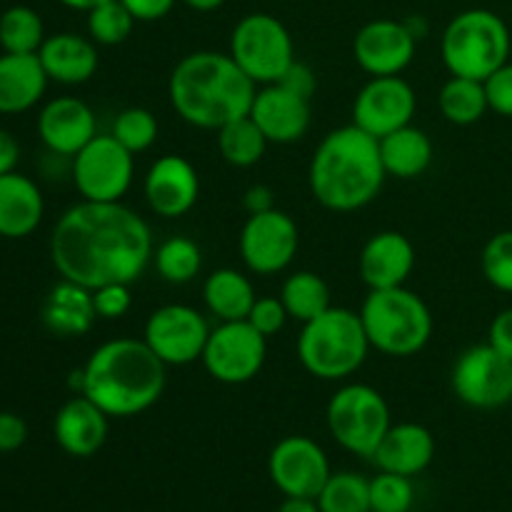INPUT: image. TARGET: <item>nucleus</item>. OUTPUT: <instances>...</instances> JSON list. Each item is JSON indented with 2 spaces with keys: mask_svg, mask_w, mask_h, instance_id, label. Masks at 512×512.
I'll return each mask as SVG.
<instances>
[{
  "mask_svg": "<svg viewBox=\"0 0 512 512\" xmlns=\"http://www.w3.org/2000/svg\"><path fill=\"white\" fill-rule=\"evenodd\" d=\"M153 253L150 225L123 200H80L60 215L50 235V260L60 278L88 290L108 283L133 285Z\"/></svg>",
  "mask_w": 512,
  "mask_h": 512,
  "instance_id": "obj_1",
  "label": "nucleus"
},
{
  "mask_svg": "<svg viewBox=\"0 0 512 512\" xmlns=\"http://www.w3.org/2000/svg\"><path fill=\"white\" fill-rule=\"evenodd\" d=\"M258 85L243 73L230 53H188L168 78V98L175 113L200 130H218L230 120L250 115Z\"/></svg>",
  "mask_w": 512,
  "mask_h": 512,
  "instance_id": "obj_2",
  "label": "nucleus"
},
{
  "mask_svg": "<svg viewBox=\"0 0 512 512\" xmlns=\"http://www.w3.org/2000/svg\"><path fill=\"white\" fill-rule=\"evenodd\" d=\"M85 398L108 418H135L153 408L168 383V365L145 340L115 338L98 345L83 368Z\"/></svg>",
  "mask_w": 512,
  "mask_h": 512,
  "instance_id": "obj_3",
  "label": "nucleus"
},
{
  "mask_svg": "<svg viewBox=\"0 0 512 512\" xmlns=\"http://www.w3.org/2000/svg\"><path fill=\"white\" fill-rule=\"evenodd\" d=\"M385 173L380 145L358 125H343L325 135L308 168L313 198L333 213H355L383 190Z\"/></svg>",
  "mask_w": 512,
  "mask_h": 512,
  "instance_id": "obj_4",
  "label": "nucleus"
},
{
  "mask_svg": "<svg viewBox=\"0 0 512 512\" xmlns=\"http://www.w3.org/2000/svg\"><path fill=\"white\" fill-rule=\"evenodd\" d=\"M370 353L360 313L330 305L318 318L303 323L298 335V360L313 378L338 383L363 368Z\"/></svg>",
  "mask_w": 512,
  "mask_h": 512,
  "instance_id": "obj_5",
  "label": "nucleus"
},
{
  "mask_svg": "<svg viewBox=\"0 0 512 512\" xmlns=\"http://www.w3.org/2000/svg\"><path fill=\"white\" fill-rule=\"evenodd\" d=\"M370 348L388 358L418 355L433 335V313L418 293L405 285L390 290H370L360 308Z\"/></svg>",
  "mask_w": 512,
  "mask_h": 512,
  "instance_id": "obj_6",
  "label": "nucleus"
},
{
  "mask_svg": "<svg viewBox=\"0 0 512 512\" xmlns=\"http://www.w3.org/2000/svg\"><path fill=\"white\" fill-rule=\"evenodd\" d=\"M440 55L450 75L485 80L508 63L510 30L493 10H465L443 30Z\"/></svg>",
  "mask_w": 512,
  "mask_h": 512,
  "instance_id": "obj_7",
  "label": "nucleus"
},
{
  "mask_svg": "<svg viewBox=\"0 0 512 512\" xmlns=\"http://www.w3.org/2000/svg\"><path fill=\"white\" fill-rule=\"evenodd\" d=\"M328 430L335 443L360 458H373L380 440L390 430V405L380 390L365 383L338 388L325 410Z\"/></svg>",
  "mask_w": 512,
  "mask_h": 512,
  "instance_id": "obj_8",
  "label": "nucleus"
},
{
  "mask_svg": "<svg viewBox=\"0 0 512 512\" xmlns=\"http://www.w3.org/2000/svg\"><path fill=\"white\" fill-rule=\"evenodd\" d=\"M230 58L255 85L278 83L295 63V45L288 28L275 15L250 13L230 35Z\"/></svg>",
  "mask_w": 512,
  "mask_h": 512,
  "instance_id": "obj_9",
  "label": "nucleus"
},
{
  "mask_svg": "<svg viewBox=\"0 0 512 512\" xmlns=\"http://www.w3.org/2000/svg\"><path fill=\"white\" fill-rule=\"evenodd\" d=\"M268 358V338L248 320H228L210 328L203 350L205 373L223 385H245L255 380Z\"/></svg>",
  "mask_w": 512,
  "mask_h": 512,
  "instance_id": "obj_10",
  "label": "nucleus"
},
{
  "mask_svg": "<svg viewBox=\"0 0 512 512\" xmlns=\"http://www.w3.org/2000/svg\"><path fill=\"white\" fill-rule=\"evenodd\" d=\"M135 178V155L110 133L95 135L73 155V183L90 203H120Z\"/></svg>",
  "mask_w": 512,
  "mask_h": 512,
  "instance_id": "obj_11",
  "label": "nucleus"
},
{
  "mask_svg": "<svg viewBox=\"0 0 512 512\" xmlns=\"http://www.w3.org/2000/svg\"><path fill=\"white\" fill-rule=\"evenodd\" d=\"M450 385L460 403L475 410H495L512 403V360L493 345H473L455 360Z\"/></svg>",
  "mask_w": 512,
  "mask_h": 512,
  "instance_id": "obj_12",
  "label": "nucleus"
},
{
  "mask_svg": "<svg viewBox=\"0 0 512 512\" xmlns=\"http://www.w3.org/2000/svg\"><path fill=\"white\" fill-rule=\"evenodd\" d=\"M210 325L195 308L183 303L160 305L148 315L143 340L168 368L198 363L208 343Z\"/></svg>",
  "mask_w": 512,
  "mask_h": 512,
  "instance_id": "obj_13",
  "label": "nucleus"
},
{
  "mask_svg": "<svg viewBox=\"0 0 512 512\" xmlns=\"http://www.w3.org/2000/svg\"><path fill=\"white\" fill-rule=\"evenodd\" d=\"M240 258L255 275H278L295 260L300 248L298 223L283 210L248 215L238 238Z\"/></svg>",
  "mask_w": 512,
  "mask_h": 512,
  "instance_id": "obj_14",
  "label": "nucleus"
},
{
  "mask_svg": "<svg viewBox=\"0 0 512 512\" xmlns=\"http://www.w3.org/2000/svg\"><path fill=\"white\" fill-rule=\"evenodd\" d=\"M268 475L285 498H315L325 488L330 460L325 450L308 435H288L268 458Z\"/></svg>",
  "mask_w": 512,
  "mask_h": 512,
  "instance_id": "obj_15",
  "label": "nucleus"
},
{
  "mask_svg": "<svg viewBox=\"0 0 512 512\" xmlns=\"http://www.w3.org/2000/svg\"><path fill=\"white\" fill-rule=\"evenodd\" d=\"M415 110L418 95L408 80L400 75L370 78L353 103V125L380 140L413 123Z\"/></svg>",
  "mask_w": 512,
  "mask_h": 512,
  "instance_id": "obj_16",
  "label": "nucleus"
},
{
  "mask_svg": "<svg viewBox=\"0 0 512 512\" xmlns=\"http://www.w3.org/2000/svg\"><path fill=\"white\" fill-rule=\"evenodd\" d=\"M418 40L403 20H370L358 30L353 40L355 63L370 75H400L415 58Z\"/></svg>",
  "mask_w": 512,
  "mask_h": 512,
  "instance_id": "obj_17",
  "label": "nucleus"
},
{
  "mask_svg": "<svg viewBox=\"0 0 512 512\" xmlns=\"http://www.w3.org/2000/svg\"><path fill=\"white\" fill-rule=\"evenodd\" d=\"M148 208L165 220L188 215L200 198L198 170L183 155H160L143 180Z\"/></svg>",
  "mask_w": 512,
  "mask_h": 512,
  "instance_id": "obj_18",
  "label": "nucleus"
},
{
  "mask_svg": "<svg viewBox=\"0 0 512 512\" xmlns=\"http://www.w3.org/2000/svg\"><path fill=\"white\" fill-rule=\"evenodd\" d=\"M38 135L53 155L73 158L98 135L93 108L73 95L48 100L38 113Z\"/></svg>",
  "mask_w": 512,
  "mask_h": 512,
  "instance_id": "obj_19",
  "label": "nucleus"
},
{
  "mask_svg": "<svg viewBox=\"0 0 512 512\" xmlns=\"http://www.w3.org/2000/svg\"><path fill=\"white\" fill-rule=\"evenodd\" d=\"M250 118L258 123L268 143L290 145L305 138L310 130V100L293 93L285 85L270 83L260 85L255 93Z\"/></svg>",
  "mask_w": 512,
  "mask_h": 512,
  "instance_id": "obj_20",
  "label": "nucleus"
},
{
  "mask_svg": "<svg viewBox=\"0 0 512 512\" xmlns=\"http://www.w3.org/2000/svg\"><path fill=\"white\" fill-rule=\"evenodd\" d=\"M415 268V248L398 230L375 233L360 253L358 270L370 290H390L408 283Z\"/></svg>",
  "mask_w": 512,
  "mask_h": 512,
  "instance_id": "obj_21",
  "label": "nucleus"
},
{
  "mask_svg": "<svg viewBox=\"0 0 512 512\" xmlns=\"http://www.w3.org/2000/svg\"><path fill=\"white\" fill-rule=\"evenodd\" d=\"M108 415L90 398L78 393L65 400L53 420L55 443L70 458H93L108 440Z\"/></svg>",
  "mask_w": 512,
  "mask_h": 512,
  "instance_id": "obj_22",
  "label": "nucleus"
},
{
  "mask_svg": "<svg viewBox=\"0 0 512 512\" xmlns=\"http://www.w3.org/2000/svg\"><path fill=\"white\" fill-rule=\"evenodd\" d=\"M43 215V190L33 178L18 170L0 175V238H28L43 223Z\"/></svg>",
  "mask_w": 512,
  "mask_h": 512,
  "instance_id": "obj_23",
  "label": "nucleus"
},
{
  "mask_svg": "<svg viewBox=\"0 0 512 512\" xmlns=\"http://www.w3.org/2000/svg\"><path fill=\"white\" fill-rule=\"evenodd\" d=\"M38 58L48 80L60 85H83L98 73V45L78 33H55L40 45Z\"/></svg>",
  "mask_w": 512,
  "mask_h": 512,
  "instance_id": "obj_24",
  "label": "nucleus"
},
{
  "mask_svg": "<svg viewBox=\"0 0 512 512\" xmlns=\"http://www.w3.org/2000/svg\"><path fill=\"white\" fill-rule=\"evenodd\" d=\"M435 458V438L425 425L398 423L390 425L385 438L370 460L385 473H398L405 478L420 475Z\"/></svg>",
  "mask_w": 512,
  "mask_h": 512,
  "instance_id": "obj_25",
  "label": "nucleus"
},
{
  "mask_svg": "<svg viewBox=\"0 0 512 512\" xmlns=\"http://www.w3.org/2000/svg\"><path fill=\"white\" fill-rule=\"evenodd\" d=\"M38 53L0 55V115H20L35 108L48 88Z\"/></svg>",
  "mask_w": 512,
  "mask_h": 512,
  "instance_id": "obj_26",
  "label": "nucleus"
},
{
  "mask_svg": "<svg viewBox=\"0 0 512 512\" xmlns=\"http://www.w3.org/2000/svg\"><path fill=\"white\" fill-rule=\"evenodd\" d=\"M40 320L45 328L58 338H80L90 333V328L98 320L93 303V290L73 283V280L60 278L45 295Z\"/></svg>",
  "mask_w": 512,
  "mask_h": 512,
  "instance_id": "obj_27",
  "label": "nucleus"
},
{
  "mask_svg": "<svg viewBox=\"0 0 512 512\" xmlns=\"http://www.w3.org/2000/svg\"><path fill=\"white\" fill-rule=\"evenodd\" d=\"M378 145L388 178L413 180L423 175L433 163V140L425 130L415 128L413 123L380 138Z\"/></svg>",
  "mask_w": 512,
  "mask_h": 512,
  "instance_id": "obj_28",
  "label": "nucleus"
},
{
  "mask_svg": "<svg viewBox=\"0 0 512 512\" xmlns=\"http://www.w3.org/2000/svg\"><path fill=\"white\" fill-rule=\"evenodd\" d=\"M258 300L248 275L235 268H220L205 278L203 303L210 315L228 323V320H248L250 308Z\"/></svg>",
  "mask_w": 512,
  "mask_h": 512,
  "instance_id": "obj_29",
  "label": "nucleus"
},
{
  "mask_svg": "<svg viewBox=\"0 0 512 512\" xmlns=\"http://www.w3.org/2000/svg\"><path fill=\"white\" fill-rule=\"evenodd\" d=\"M278 298L283 300L288 318L298 320V323H308L330 308L328 283L313 270H298V273L288 275Z\"/></svg>",
  "mask_w": 512,
  "mask_h": 512,
  "instance_id": "obj_30",
  "label": "nucleus"
},
{
  "mask_svg": "<svg viewBox=\"0 0 512 512\" xmlns=\"http://www.w3.org/2000/svg\"><path fill=\"white\" fill-rule=\"evenodd\" d=\"M438 108L443 118L453 125H473L488 113V95L483 80L450 75L440 88Z\"/></svg>",
  "mask_w": 512,
  "mask_h": 512,
  "instance_id": "obj_31",
  "label": "nucleus"
},
{
  "mask_svg": "<svg viewBox=\"0 0 512 512\" xmlns=\"http://www.w3.org/2000/svg\"><path fill=\"white\" fill-rule=\"evenodd\" d=\"M215 133H218L220 155L233 168H253L255 163L263 160L265 148L270 145L263 130L258 128V123L250 115L230 120L223 128L215 130Z\"/></svg>",
  "mask_w": 512,
  "mask_h": 512,
  "instance_id": "obj_32",
  "label": "nucleus"
},
{
  "mask_svg": "<svg viewBox=\"0 0 512 512\" xmlns=\"http://www.w3.org/2000/svg\"><path fill=\"white\" fill-rule=\"evenodd\" d=\"M153 263L165 283L185 285L198 278L200 268H203V253L195 240L175 235L158 245V250L153 253Z\"/></svg>",
  "mask_w": 512,
  "mask_h": 512,
  "instance_id": "obj_33",
  "label": "nucleus"
},
{
  "mask_svg": "<svg viewBox=\"0 0 512 512\" xmlns=\"http://www.w3.org/2000/svg\"><path fill=\"white\" fill-rule=\"evenodd\" d=\"M45 38L48 35L38 10L13 5L0 15V48L5 53H38Z\"/></svg>",
  "mask_w": 512,
  "mask_h": 512,
  "instance_id": "obj_34",
  "label": "nucleus"
},
{
  "mask_svg": "<svg viewBox=\"0 0 512 512\" xmlns=\"http://www.w3.org/2000/svg\"><path fill=\"white\" fill-rule=\"evenodd\" d=\"M318 505L320 512H370V480L358 473H333Z\"/></svg>",
  "mask_w": 512,
  "mask_h": 512,
  "instance_id": "obj_35",
  "label": "nucleus"
},
{
  "mask_svg": "<svg viewBox=\"0 0 512 512\" xmlns=\"http://www.w3.org/2000/svg\"><path fill=\"white\" fill-rule=\"evenodd\" d=\"M135 23L138 20L120 0H108L88 10V38L95 45H108V48L120 45L130 38Z\"/></svg>",
  "mask_w": 512,
  "mask_h": 512,
  "instance_id": "obj_36",
  "label": "nucleus"
},
{
  "mask_svg": "<svg viewBox=\"0 0 512 512\" xmlns=\"http://www.w3.org/2000/svg\"><path fill=\"white\" fill-rule=\"evenodd\" d=\"M158 130V118H155L148 108H138V105H135V108H125L115 115L110 135H113L123 148H128L130 153L138 155L145 153L148 148H153V143L158 140Z\"/></svg>",
  "mask_w": 512,
  "mask_h": 512,
  "instance_id": "obj_37",
  "label": "nucleus"
},
{
  "mask_svg": "<svg viewBox=\"0 0 512 512\" xmlns=\"http://www.w3.org/2000/svg\"><path fill=\"white\" fill-rule=\"evenodd\" d=\"M413 500V483L405 475L380 470V475L370 480V512H410Z\"/></svg>",
  "mask_w": 512,
  "mask_h": 512,
  "instance_id": "obj_38",
  "label": "nucleus"
},
{
  "mask_svg": "<svg viewBox=\"0 0 512 512\" xmlns=\"http://www.w3.org/2000/svg\"><path fill=\"white\" fill-rule=\"evenodd\" d=\"M483 275L493 288L512 293V230L495 233L483 248Z\"/></svg>",
  "mask_w": 512,
  "mask_h": 512,
  "instance_id": "obj_39",
  "label": "nucleus"
},
{
  "mask_svg": "<svg viewBox=\"0 0 512 512\" xmlns=\"http://www.w3.org/2000/svg\"><path fill=\"white\" fill-rule=\"evenodd\" d=\"M95 313L103 320H118L128 315L133 308V295H130V285L125 283H108L93 290Z\"/></svg>",
  "mask_w": 512,
  "mask_h": 512,
  "instance_id": "obj_40",
  "label": "nucleus"
},
{
  "mask_svg": "<svg viewBox=\"0 0 512 512\" xmlns=\"http://www.w3.org/2000/svg\"><path fill=\"white\" fill-rule=\"evenodd\" d=\"M288 310H285L283 300L280 298H273V295H265V298H258L253 303V308H250L248 313V323L253 325L258 333H263L265 338H270V335H278L280 330L285 328V323H288Z\"/></svg>",
  "mask_w": 512,
  "mask_h": 512,
  "instance_id": "obj_41",
  "label": "nucleus"
},
{
  "mask_svg": "<svg viewBox=\"0 0 512 512\" xmlns=\"http://www.w3.org/2000/svg\"><path fill=\"white\" fill-rule=\"evenodd\" d=\"M483 85L488 95V108L503 118H512V63L500 65L493 75L483 80Z\"/></svg>",
  "mask_w": 512,
  "mask_h": 512,
  "instance_id": "obj_42",
  "label": "nucleus"
},
{
  "mask_svg": "<svg viewBox=\"0 0 512 512\" xmlns=\"http://www.w3.org/2000/svg\"><path fill=\"white\" fill-rule=\"evenodd\" d=\"M28 440V423L15 413H0V453H15Z\"/></svg>",
  "mask_w": 512,
  "mask_h": 512,
  "instance_id": "obj_43",
  "label": "nucleus"
},
{
  "mask_svg": "<svg viewBox=\"0 0 512 512\" xmlns=\"http://www.w3.org/2000/svg\"><path fill=\"white\" fill-rule=\"evenodd\" d=\"M278 83L285 85L288 90H293V93L303 95V98H308V100L313 98L315 88H318V80H315L313 68L305 63H300V60H295V63L285 70V75L278 80Z\"/></svg>",
  "mask_w": 512,
  "mask_h": 512,
  "instance_id": "obj_44",
  "label": "nucleus"
},
{
  "mask_svg": "<svg viewBox=\"0 0 512 512\" xmlns=\"http://www.w3.org/2000/svg\"><path fill=\"white\" fill-rule=\"evenodd\" d=\"M488 345H493L500 355L512 360V308L503 310L493 318L488 330Z\"/></svg>",
  "mask_w": 512,
  "mask_h": 512,
  "instance_id": "obj_45",
  "label": "nucleus"
},
{
  "mask_svg": "<svg viewBox=\"0 0 512 512\" xmlns=\"http://www.w3.org/2000/svg\"><path fill=\"white\" fill-rule=\"evenodd\" d=\"M120 3L133 13L138 23H153V20L165 18L173 10L175 0H120Z\"/></svg>",
  "mask_w": 512,
  "mask_h": 512,
  "instance_id": "obj_46",
  "label": "nucleus"
},
{
  "mask_svg": "<svg viewBox=\"0 0 512 512\" xmlns=\"http://www.w3.org/2000/svg\"><path fill=\"white\" fill-rule=\"evenodd\" d=\"M243 208L248 215H258V213H268V210L275 208V195L268 185L258 183L250 185L243 195Z\"/></svg>",
  "mask_w": 512,
  "mask_h": 512,
  "instance_id": "obj_47",
  "label": "nucleus"
},
{
  "mask_svg": "<svg viewBox=\"0 0 512 512\" xmlns=\"http://www.w3.org/2000/svg\"><path fill=\"white\" fill-rule=\"evenodd\" d=\"M18 160H20L18 140H15L13 133L0 128V175L13 173V170L18 168Z\"/></svg>",
  "mask_w": 512,
  "mask_h": 512,
  "instance_id": "obj_48",
  "label": "nucleus"
},
{
  "mask_svg": "<svg viewBox=\"0 0 512 512\" xmlns=\"http://www.w3.org/2000/svg\"><path fill=\"white\" fill-rule=\"evenodd\" d=\"M278 512H320V505L315 498H285Z\"/></svg>",
  "mask_w": 512,
  "mask_h": 512,
  "instance_id": "obj_49",
  "label": "nucleus"
},
{
  "mask_svg": "<svg viewBox=\"0 0 512 512\" xmlns=\"http://www.w3.org/2000/svg\"><path fill=\"white\" fill-rule=\"evenodd\" d=\"M183 3L198 13H210V10H218L225 0H183Z\"/></svg>",
  "mask_w": 512,
  "mask_h": 512,
  "instance_id": "obj_50",
  "label": "nucleus"
},
{
  "mask_svg": "<svg viewBox=\"0 0 512 512\" xmlns=\"http://www.w3.org/2000/svg\"><path fill=\"white\" fill-rule=\"evenodd\" d=\"M403 23L408 25V30L413 33L415 40H423L425 35H428V23H425L423 18H408V20H403Z\"/></svg>",
  "mask_w": 512,
  "mask_h": 512,
  "instance_id": "obj_51",
  "label": "nucleus"
},
{
  "mask_svg": "<svg viewBox=\"0 0 512 512\" xmlns=\"http://www.w3.org/2000/svg\"><path fill=\"white\" fill-rule=\"evenodd\" d=\"M58 3H63L65 8L70 10H83V13H88V10H93L95 5L108 3V0H58Z\"/></svg>",
  "mask_w": 512,
  "mask_h": 512,
  "instance_id": "obj_52",
  "label": "nucleus"
}]
</instances>
